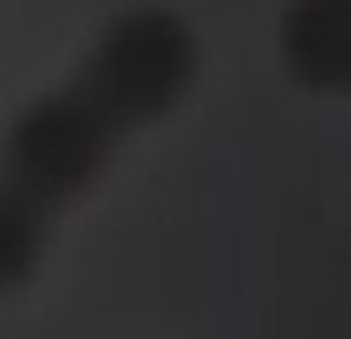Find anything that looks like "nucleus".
Here are the masks:
<instances>
[{
	"mask_svg": "<svg viewBox=\"0 0 351 339\" xmlns=\"http://www.w3.org/2000/svg\"><path fill=\"white\" fill-rule=\"evenodd\" d=\"M191 75H195L191 30L161 9H141L108 30L75 91L116 132H128L145 120H157L191 87Z\"/></svg>",
	"mask_w": 351,
	"mask_h": 339,
	"instance_id": "obj_1",
	"label": "nucleus"
},
{
	"mask_svg": "<svg viewBox=\"0 0 351 339\" xmlns=\"http://www.w3.org/2000/svg\"><path fill=\"white\" fill-rule=\"evenodd\" d=\"M120 132L71 87L34 104L5 145V191L34 207H58L95 183Z\"/></svg>",
	"mask_w": 351,
	"mask_h": 339,
	"instance_id": "obj_2",
	"label": "nucleus"
},
{
	"mask_svg": "<svg viewBox=\"0 0 351 339\" xmlns=\"http://www.w3.org/2000/svg\"><path fill=\"white\" fill-rule=\"evenodd\" d=\"M281 50L302 83L343 91L351 79V0H298L285 17Z\"/></svg>",
	"mask_w": 351,
	"mask_h": 339,
	"instance_id": "obj_3",
	"label": "nucleus"
},
{
	"mask_svg": "<svg viewBox=\"0 0 351 339\" xmlns=\"http://www.w3.org/2000/svg\"><path fill=\"white\" fill-rule=\"evenodd\" d=\"M42 253V228L38 211L13 199L9 191H0V294L21 285Z\"/></svg>",
	"mask_w": 351,
	"mask_h": 339,
	"instance_id": "obj_4",
	"label": "nucleus"
}]
</instances>
